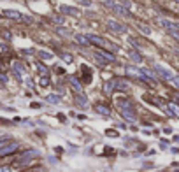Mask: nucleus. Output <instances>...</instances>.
Instances as JSON below:
<instances>
[{"label": "nucleus", "instance_id": "1", "mask_svg": "<svg viewBox=\"0 0 179 172\" xmlns=\"http://www.w3.org/2000/svg\"><path fill=\"white\" fill-rule=\"evenodd\" d=\"M83 81L86 83V84H90L92 83V70H90V67L88 65H83Z\"/></svg>", "mask_w": 179, "mask_h": 172}, {"label": "nucleus", "instance_id": "2", "mask_svg": "<svg viewBox=\"0 0 179 172\" xmlns=\"http://www.w3.org/2000/svg\"><path fill=\"white\" fill-rule=\"evenodd\" d=\"M4 16H7V18H12V19H23V16H21L18 11H11V9L4 11Z\"/></svg>", "mask_w": 179, "mask_h": 172}, {"label": "nucleus", "instance_id": "3", "mask_svg": "<svg viewBox=\"0 0 179 172\" xmlns=\"http://www.w3.org/2000/svg\"><path fill=\"white\" fill-rule=\"evenodd\" d=\"M126 74H128V76H132V77H144V76H142V72H141V70H137L135 67H126Z\"/></svg>", "mask_w": 179, "mask_h": 172}, {"label": "nucleus", "instance_id": "4", "mask_svg": "<svg viewBox=\"0 0 179 172\" xmlns=\"http://www.w3.org/2000/svg\"><path fill=\"white\" fill-rule=\"evenodd\" d=\"M90 42H93V44H98V46H107V42H105L102 37H97V35H90Z\"/></svg>", "mask_w": 179, "mask_h": 172}, {"label": "nucleus", "instance_id": "5", "mask_svg": "<svg viewBox=\"0 0 179 172\" xmlns=\"http://www.w3.org/2000/svg\"><path fill=\"white\" fill-rule=\"evenodd\" d=\"M109 28L111 30H116V32H125V27H121L120 23H118V21H109Z\"/></svg>", "mask_w": 179, "mask_h": 172}, {"label": "nucleus", "instance_id": "6", "mask_svg": "<svg viewBox=\"0 0 179 172\" xmlns=\"http://www.w3.org/2000/svg\"><path fill=\"white\" fill-rule=\"evenodd\" d=\"M97 53H98L105 61H114V56L111 55V53H107V51H104V49H100V51H97Z\"/></svg>", "mask_w": 179, "mask_h": 172}, {"label": "nucleus", "instance_id": "7", "mask_svg": "<svg viewBox=\"0 0 179 172\" xmlns=\"http://www.w3.org/2000/svg\"><path fill=\"white\" fill-rule=\"evenodd\" d=\"M95 109H97V113H100V114H104V116H109V114H111V111L107 109L105 105H97Z\"/></svg>", "mask_w": 179, "mask_h": 172}, {"label": "nucleus", "instance_id": "8", "mask_svg": "<svg viewBox=\"0 0 179 172\" xmlns=\"http://www.w3.org/2000/svg\"><path fill=\"white\" fill-rule=\"evenodd\" d=\"M70 84H72V88H74L77 93L81 91V84H79V81H77L76 77H70Z\"/></svg>", "mask_w": 179, "mask_h": 172}, {"label": "nucleus", "instance_id": "9", "mask_svg": "<svg viewBox=\"0 0 179 172\" xmlns=\"http://www.w3.org/2000/svg\"><path fill=\"white\" fill-rule=\"evenodd\" d=\"M76 39H77L79 44H84V46H88V44H90V40H88L84 35H76Z\"/></svg>", "mask_w": 179, "mask_h": 172}, {"label": "nucleus", "instance_id": "10", "mask_svg": "<svg viewBox=\"0 0 179 172\" xmlns=\"http://www.w3.org/2000/svg\"><path fill=\"white\" fill-rule=\"evenodd\" d=\"M60 56H61L67 63H72V56H70V55H67V53H60Z\"/></svg>", "mask_w": 179, "mask_h": 172}, {"label": "nucleus", "instance_id": "11", "mask_svg": "<svg viewBox=\"0 0 179 172\" xmlns=\"http://www.w3.org/2000/svg\"><path fill=\"white\" fill-rule=\"evenodd\" d=\"M40 58L49 60V58H53V55H51V53H48V51H40Z\"/></svg>", "mask_w": 179, "mask_h": 172}, {"label": "nucleus", "instance_id": "12", "mask_svg": "<svg viewBox=\"0 0 179 172\" xmlns=\"http://www.w3.org/2000/svg\"><path fill=\"white\" fill-rule=\"evenodd\" d=\"M48 102H53V104H58V102H60V98H58L56 95H49V97H48Z\"/></svg>", "mask_w": 179, "mask_h": 172}, {"label": "nucleus", "instance_id": "13", "mask_svg": "<svg viewBox=\"0 0 179 172\" xmlns=\"http://www.w3.org/2000/svg\"><path fill=\"white\" fill-rule=\"evenodd\" d=\"M48 84H49V79H48L46 76H44V77L40 79V86H48Z\"/></svg>", "mask_w": 179, "mask_h": 172}, {"label": "nucleus", "instance_id": "14", "mask_svg": "<svg viewBox=\"0 0 179 172\" xmlns=\"http://www.w3.org/2000/svg\"><path fill=\"white\" fill-rule=\"evenodd\" d=\"M170 109H172V111H174V113H176V114L179 116V107H177V105H174V104H170Z\"/></svg>", "mask_w": 179, "mask_h": 172}, {"label": "nucleus", "instance_id": "15", "mask_svg": "<svg viewBox=\"0 0 179 172\" xmlns=\"http://www.w3.org/2000/svg\"><path fill=\"white\" fill-rule=\"evenodd\" d=\"M172 81H174V84H177V86H179V77H174Z\"/></svg>", "mask_w": 179, "mask_h": 172}]
</instances>
